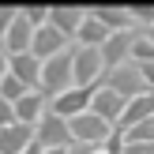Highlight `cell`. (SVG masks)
I'll list each match as a JSON object with an SVG mask.
<instances>
[{
  "mask_svg": "<svg viewBox=\"0 0 154 154\" xmlns=\"http://www.w3.org/2000/svg\"><path fill=\"white\" fill-rule=\"evenodd\" d=\"M143 34H147V38H150V42H154V26H147V30H143Z\"/></svg>",
  "mask_w": 154,
  "mask_h": 154,
  "instance_id": "cell-30",
  "label": "cell"
},
{
  "mask_svg": "<svg viewBox=\"0 0 154 154\" xmlns=\"http://www.w3.org/2000/svg\"><path fill=\"white\" fill-rule=\"evenodd\" d=\"M30 38H34V26H30L26 19H23V11L15 15V23L8 26L4 42H0V49L8 53V57H19V53H30Z\"/></svg>",
  "mask_w": 154,
  "mask_h": 154,
  "instance_id": "cell-10",
  "label": "cell"
},
{
  "mask_svg": "<svg viewBox=\"0 0 154 154\" xmlns=\"http://www.w3.org/2000/svg\"><path fill=\"white\" fill-rule=\"evenodd\" d=\"M4 75H8V53L0 49V79H4Z\"/></svg>",
  "mask_w": 154,
  "mask_h": 154,
  "instance_id": "cell-28",
  "label": "cell"
},
{
  "mask_svg": "<svg viewBox=\"0 0 154 154\" xmlns=\"http://www.w3.org/2000/svg\"><path fill=\"white\" fill-rule=\"evenodd\" d=\"M105 75V64H102V53L98 49H72V83L75 87H94L98 79Z\"/></svg>",
  "mask_w": 154,
  "mask_h": 154,
  "instance_id": "cell-4",
  "label": "cell"
},
{
  "mask_svg": "<svg viewBox=\"0 0 154 154\" xmlns=\"http://www.w3.org/2000/svg\"><path fill=\"white\" fill-rule=\"evenodd\" d=\"M124 105H128L124 98H117L113 90H105V87H98L94 98H90V113H94V117H102L105 124H117L120 113H124Z\"/></svg>",
  "mask_w": 154,
  "mask_h": 154,
  "instance_id": "cell-13",
  "label": "cell"
},
{
  "mask_svg": "<svg viewBox=\"0 0 154 154\" xmlns=\"http://www.w3.org/2000/svg\"><path fill=\"white\" fill-rule=\"evenodd\" d=\"M19 11H23V19H26L34 30L45 26V19H49V8H42V4H34V8H19Z\"/></svg>",
  "mask_w": 154,
  "mask_h": 154,
  "instance_id": "cell-21",
  "label": "cell"
},
{
  "mask_svg": "<svg viewBox=\"0 0 154 154\" xmlns=\"http://www.w3.org/2000/svg\"><path fill=\"white\" fill-rule=\"evenodd\" d=\"M30 139H34V128H26V124L0 128V154H23L30 147Z\"/></svg>",
  "mask_w": 154,
  "mask_h": 154,
  "instance_id": "cell-15",
  "label": "cell"
},
{
  "mask_svg": "<svg viewBox=\"0 0 154 154\" xmlns=\"http://www.w3.org/2000/svg\"><path fill=\"white\" fill-rule=\"evenodd\" d=\"M83 19H87V11H83V8H49V19H45V23H49L57 34H64L68 42H72Z\"/></svg>",
  "mask_w": 154,
  "mask_h": 154,
  "instance_id": "cell-14",
  "label": "cell"
},
{
  "mask_svg": "<svg viewBox=\"0 0 154 154\" xmlns=\"http://www.w3.org/2000/svg\"><path fill=\"white\" fill-rule=\"evenodd\" d=\"M98 154H105V150H102V147H98Z\"/></svg>",
  "mask_w": 154,
  "mask_h": 154,
  "instance_id": "cell-32",
  "label": "cell"
},
{
  "mask_svg": "<svg viewBox=\"0 0 154 154\" xmlns=\"http://www.w3.org/2000/svg\"><path fill=\"white\" fill-rule=\"evenodd\" d=\"M64 49H68V38L57 34L49 23H45V26H38L34 38H30V57H38L42 64H45L49 57H57V53H64Z\"/></svg>",
  "mask_w": 154,
  "mask_h": 154,
  "instance_id": "cell-8",
  "label": "cell"
},
{
  "mask_svg": "<svg viewBox=\"0 0 154 154\" xmlns=\"http://www.w3.org/2000/svg\"><path fill=\"white\" fill-rule=\"evenodd\" d=\"M23 154H45V150H42V147H38V143H34V139H30V147H26V150H23Z\"/></svg>",
  "mask_w": 154,
  "mask_h": 154,
  "instance_id": "cell-29",
  "label": "cell"
},
{
  "mask_svg": "<svg viewBox=\"0 0 154 154\" xmlns=\"http://www.w3.org/2000/svg\"><path fill=\"white\" fill-rule=\"evenodd\" d=\"M94 90H98V83H94V87H72V90H64V94H57V98L49 102V113H57V117H64V120L79 117V113L90 109Z\"/></svg>",
  "mask_w": 154,
  "mask_h": 154,
  "instance_id": "cell-7",
  "label": "cell"
},
{
  "mask_svg": "<svg viewBox=\"0 0 154 154\" xmlns=\"http://www.w3.org/2000/svg\"><path fill=\"white\" fill-rule=\"evenodd\" d=\"M45 154H68V150H45Z\"/></svg>",
  "mask_w": 154,
  "mask_h": 154,
  "instance_id": "cell-31",
  "label": "cell"
},
{
  "mask_svg": "<svg viewBox=\"0 0 154 154\" xmlns=\"http://www.w3.org/2000/svg\"><path fill=\"white\" fill-rule=\"evenodd\" d=\"M8 75H15V79H19L26 90H38V87H42V60L30 57V53L8 57Z\"/></svg>",
  "mask_w": 154,
  "mask_h": 154,
  "instance_id": "cell-9",
  "label": "cell"
},
{
  "mask_svg": "<svg viewBox=\"0 0 154 154\" xmlns=\"http://www.w3.org/2000/svg\"><path fill=\"white\" fill-rule=\"evenodd\" d=\"M23 94H26V87H23L15 75H4V79H0V98H4V102H11V105H15Z\"/></svg>",
  "mask_w": 154,
  "mask_h": 154,
  "instance_id": "cell-20",
  "label": "cell"
},
{
  "mask_svg": "<svg viewBox=\"0 0 154 154\" xmlns=\"http://www.w3.org/2000/svg\"><path fill=\"white\" fill-rule=\"evenodd\" d=\"M124 154H154V143H124Z\"/></svg>",
  "mask_w": 154,
  "mask_h": 154,
  "instance_id": "cell-26",
  "label": "cell"
},
{
  "mask_svg": "<svg viewBox=\"0 0 154 154\" xmlns=\"http://www.w3.org/2000/svg\"><path fill=\"white\" fill-rule=\"evenodd\" d=\"M68 154H98V143H72Z\"/></svg>",
  "mask_w": 154,
  "mask_h": 154,
  "instance_id": "cell-27",
  "label": "cell"
},
{
  "mask_svg": "<svg viewBox=\"0 0 154 154\" xmlns=\"http://www.w3.org/2000/svg\"><path fill=\"white\" fill-rule=\"evenodd\" d=\"M8 124H15V105L0 98V128H8Z\"/></svg>",
  "mask_w": 154,
  "mask_h": 154,
  "instance_id": "cell-24",
  "label": "cell"
},
{
  "mask_svg": "<svg viewBox=\"0 0 154 154\" xmlns=\"http://www.w3.org/2000/svg\"><path fill=\"white\" fill-rule=\"evenodd\" d=\"M15 15H19V8H0V42H4L8 26H11V23H15Z\"/></svg>",
  "mask_w": 154,
  "mask_h": 154,
  "instance_id": "cell-23",
  "label": "cell"
},
{
  "mask_svg": "<svg viewBox=\"0 0 154 154\" xmlns=\"http://www.w3.org/2000/svg\"><path fill=\"white\" fill-rule=\"evenodd\" d=\"M49 109V98L45 94H38V90H26V94L15 102V124H26V128H34L38 120H42V113Z\"/></svg>",
  "mask_w": 154,
  "mask_h": 154,
  "instance_id": "cell-12",
  "label": "cell"
},
{
  "mask_svg": "<svg viewBox=\"0 0 154 154\" xmlns=\"http://www.w3.org/2000/svg\"><path fill=\"white\" fill-rule=\"evenodd\" d=\"M98 87L113 90V94L124 98V102H132V98L147 94V87H143V79H139V68H135L132 60H128V64H120V68H113V72H105L102 79H98Z\"/></svg>",
  "mask_w": 154,
  "mask_h": 154,
  "instance_id": "cell-2",
  "label": "cell"
},
{
  "mask_svg": "<svg viewBox=\"0 0 154 154\" xmlns=\"http://www.w3.org/2000/svg\"><path fill=\"white\" fill-rule=\"evenodd\" d=\"M87 15H94L98 23H102L105 30H135V23H132V15H128V8H105V4H98V8H90Z\"/></svg>",
  "mask_w": 154,
  "mask_h": 154,
  "instance_id": "cell-17",
  "label": "cell"
},
{
  "mask_svg": "<svg viewBox=\"0 0 154 154\" xmlns=\"http://www.w3.org/2000/svg\"><path fill=\"white\" fill-rule=\"evenodd\" d=\"M147 117H154V90H147V94H139V98H132L113 128H117V132H128V128H135L139 120H147Z\"/></svg>",
  "mask_w": 154,
  "mask_h": 154,
  "instance_id": "cell-11",
  "label": "cell"
},
{
  "mask_svg": "<svg viewBox=\"0 0 154 154\" xmlns=\"http://www.w3.org/2000/svg\"><path fill=\"white\" fill-rule=\"evenodd\" d=\"M68 132H72V143H98L102 147L105 139H109V132H113V124H105L102 117H94V113H79V117H72L68 120Z\"/></svg>",
  "mask_w": 154,
  "mask_h": 154,
  "instance_id": "cell-6",
  "label": "cell"
},
{
  "mask_svg": "<svg viewBox=\"0 0 154 154\" xmlns=\"http://www.w3.org/2000/svg\"><path fill=\"white\" fill-rule=\"evenodd\" d=\"M34 143H38L42 150H68V147H72V132H68V120L45 109V113H42V120L34 124Z\"/></svg>",
  "mask_w": 154,
  "mask_h": 154,
  "instance_id": "cell-3",
  "label": "cell"
},
{
  "mask_svg": "<svg viewBox=\"0 0 154 154\" xmlns=\"http://www.w3.org/2000/svg\"><path fill=\"white\" fill-rule=\"evenodd\" d=\"M105 38H109V30H105L102 23L94 19V15H87V19L79 23V30H75V38H72V42L79 45V49H102V45H105Z\"/></svg>",
  "mask_w": 154,
  "mask_h": 154,
  "instance_id": "cell-16",
  "label": "cell"
},
{
  "mask_svg": "<svg viewBox=\"0 0 154 154\" xmlns=\"http://www.w3.org/2000/svg\"><path fill=\"white\" fill-rule=\"evenodd\" d=\"M102 150H105V154H124V132H117V128H113L109 139L102 143Z\"/></svg>",
  "mask_w": 154,
  "mask_h": 154,
  "instance_id": "cell-22",
  "label": "cell"
},
{
  "mask_svg": "<svg viewBox=\"0 0 154 154\" xmlns=\"http://www.w3.org/2000/svg\"><path fill=\"white\" fill-rule=\"evenodd\" d=\"M124 143H154V117L139 120L135 128H128V132H124Z\"/></svg>",
  "mask_w": 154,
  "mask_h": 154,
  "instance_id": "cell-19",
  "label": "cell"
},
{
  "mask_svg": "<svg viewBox=\"0 0 154 154\" xmlns=\"http://www.w3.org/2000/svg\"><path fill=\"white\" fill-rule=\"evenodd\" d=\"M139 68V79H143V87L147 90H154V64H135Z\"/></svg>",
  "mask_w": 154,
  "mask_h": 154,
  "instance_id": "cell-25",
  "label": "cell"
},
{
  "mask_svg": "<svg viewBox=\"0 0 154 154\" xmlns=\"http://www.w3.org/2000/svg\"><path fill=\"white\" fill-rule=\"evenodd\" d=\"M132 64H154V42L147 34H139L132 42Z\"/></svg>",
  "mask_w": 154,
  "mask_h": 154,
  "instance_id": "cell-18",
  "label": "cell"
},
{
  "mask_svg": "<svg viewBox=\"0 0 154 154\" xmlns=\"http://www.w3.org/2000/svg\"><path fill=\"white\" fill-rule=\"evenodd\" d=\"M72 49L57 53V57H49L42 64V87H38V94H45L53 102L57 94H64V90H72Z\"/></svg>",
  "mask_w": 154,
  "mask_h": 154,
  "instance_id": "cell-1",
  "label": "cell"
},
{
  "mask_svg": "<svg viewBox=\"0 0 154 154\" xmlns=\"http://www.w3.org/2000/svg\"><path fill=\"white\" fill-rule=\"evenodd\" d=\"M139 34H143V30H113V34L105 38V45L98 49V53H102L105 72H113V68H120V64L132 60V42H135Z\"/></svg>",
  "mask_w": 154,
  "mask_h": 154,
  "instance_id": "cell-5",
  "label": "cell"
}]
</instances>
